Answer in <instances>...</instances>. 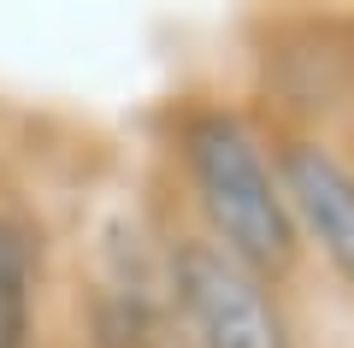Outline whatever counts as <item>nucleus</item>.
<instances>
[{
  "instance_id": "f257e3e1",
  "label": "nucleus",
  "mask_w": 354,
  "mask_h": 348,
  "mask_svg": "<svg viewBox=\"0 0 354 348\" xmlns=\"http://www.w3.org/2000/svg\"><path fill=\"white\" fill-rule=\"evenodd\" d=\"M189 177L218 230V248H230L260 277L295 260V212L283 201V183L272 177V165L260 160L254 136L236 118L201 112L189 125Z\"/></svg>"
},
{
  "instance_id": "f03ea898",
  "label": "nucleus",
  "mask_w": 354,
  "mask_h": 348,
  "mask_svg": "<svg viewBox=\"0 0 354 348\" xmlns=\"http://www.w3.org/2000/svg\"><path fill=\"white\" fill-rule=\"evenodd\" d=\"M177 301L189 313L201 348H290L283 313L254 266L218 242H183L171 260Z\"/></svg>"
},
{
  "instance_id": "7ed1b4c3",
  "label": "nucleus",
  "mask_w": 354,
  "mask_h": 348,
  "mask_svg": "<svg viewBox=\"0 0 354 348\" xmlns=\"http://www.w3.org/2000/svg\"><path fill=\"white\" fill-rule=\"evenodd\" d=\"M283 201L301 212V224L319 237L342 277L354 284V177L342 160H330L319 142L283 148Z\"/></svg>"
},
{
  "instance_id": "20e7f679",
  "label": "nucleus",
  "mask_w": 354,
  "mask_h": 348,
  "mask_svg": "<svg viewBox=\"0 0 354 348\" xmlns=\"http://www.w3.org/2000/svg\"><path fill=\"white\" fill-rule=\"evenodd\" d=\"M30 301H36V254L12 219H0V348H30Z\"/></svg>"
}]
</instances>
